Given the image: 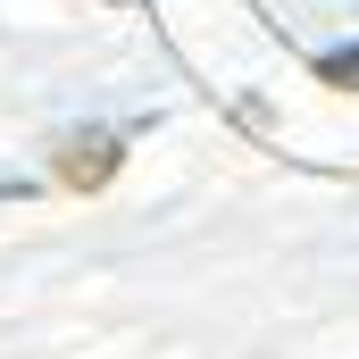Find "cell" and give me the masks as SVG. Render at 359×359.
<instances>
[{
	"label": "cell",
	"mask_w": 359,
	"mask_h": 359,
	"mask_svg": "<svg viewBox=\"0 0 359 359\" xmlns=\"http://www.w3.org/2000/svg\"><path fill=\"white\" fill-rule=\"evenodd\" d=\"M326 84H359V50H343V59H326Z\"/></svg>",
	"instance_id": "7a4b0ae2"
},
{
	"label": "cell",
	"mask_w": 359,
	"mask_h": 359,
	"mask_svg": "<svg viewBox=\"0 0 359 359\" xmlns=\"http://www.w3.org/2000/svg\"><path fill=\"white\" fill-rule=\"evenodd\" d=\"M50 168H59V184H67V192H100V184L126 168V142L92 126V134H67V142L50 151Z\"/></svg>",
	"instance_id": "6da1fadb"
}]
</instances>
